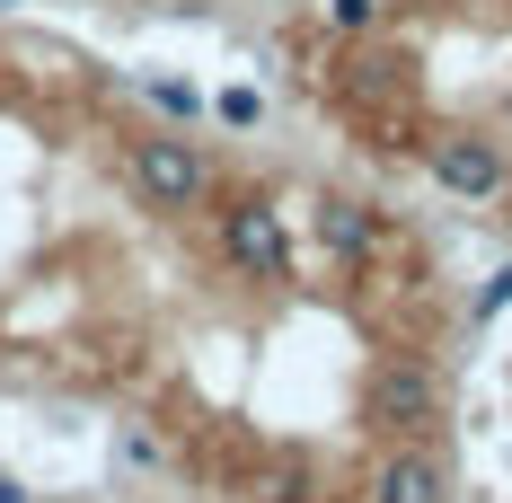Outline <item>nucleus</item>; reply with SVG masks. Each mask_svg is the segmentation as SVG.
I'll list each match as a JSON object with an SVG mask.
<instances>
[{"label":"nucleus","instance_id":"obj_1","mask_svg":"<svg viewBox=\"0 0 512 503\" xmlns=\"http://www.w3.org/2000/svg\"><path fill=\"white\" fill-rule=\"evenodd\" d=\"M309 159L204 133L71 36L0 18V389L151 433L292 248Z\"/></svg>","mask_w":512,"mask_h":503},{"label":"nucleus","instance_id":"obj_2","mask_svg":"<svg viewBox=\"0 0 512 503\" xmlns=\"http://www.w3.org/2000/svg\"><path fill=\"white\" fill-rule=\"evenodd\" d=\"M106 9H212V0H106Z\"/></svg>","mask_w":512,"mask_h":503}]
</instances>
